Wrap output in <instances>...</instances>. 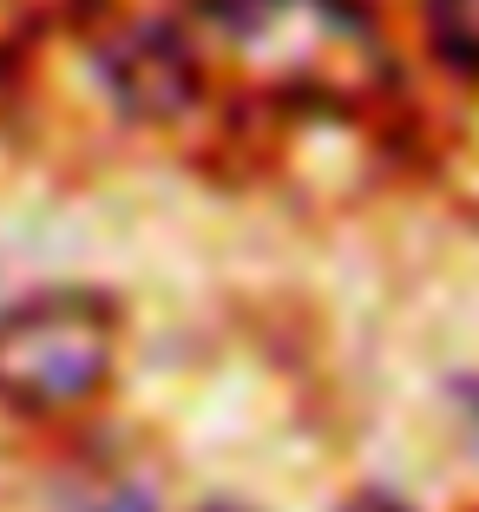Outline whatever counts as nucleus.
I'll use <instances>...</instances> for the list:
<instances>
[{"label": "nucleus", "mask_w": 479, "mask_h": 512, "mask_svg": "<svg viewBox=\"0 0 479 512\" xmlns=\"http://www.w3.org/2000/svg\"><path fill=\"white\" fill-rule=\"evenodd\" d=\"M119 309L99 289H33L0 309V407L73 414L112 381Z\"/></svg>", "instance_id": "1"}, {"label": "nucleus", "mask_w": 479, "mask_h": 512, "mask_svg": "<svg viewBox=\"0 0 479 512\" xmlns=\"http://www.w3.org/2000/svg\"><path fill=\"white\" fill-rule=\"evenodd\" d=\"M210 14L243 60L296 92L368 86L388 60L355 0H210Z\"/></svg>", "instance_id": "2"}, {"label": "nucleus", "mask_w": 479, "mask_h": 512, "mask_svg": "<svg viewBox=\"0 0 479 512\" xmlns=\"http://www.w3.org/2000/svg\"><path fill=\"white\" fill-rule=\"evenodd\" d=\"M105 73H112V92H119L132 112H145V119H171V112H184L197 99L191 46H184L178 33H165V27L125 33L119 53L105 60Z\"/></svg>", "instance_id": "3"}, {"label": "nucleus", "mask_w": 479, "mask_h": 512, "mask_svg": "<svg viewBox=\"0 0 479 512\" xmlns=\"http://www.w3.org/2000/svg\"><path fill=\"white\" fill-rule=\"evenodd\" d=\"M420 20H427V46L440 53V66L479 79V0H420Z\"/></svg>", "instance_id": "4"}, {"label": "nucleus", "mask_w": 479, "mask_h": 512, "mask_svg": "<svg viewBox=\"0 0 479 512\" xmlns=\"http://www.w3.org/2000/svg\"><path fill=\"white\" fill-rule=\"evenodd\" d=\"M348 512H401V506H394V499H381V493H368V499H355Z\"/></svg>", "instance_id": "5"}, {"label": "nucleus", "mask_w": 479, "mask_h": 512, "mask_svg": "<svg viewBox=\"0 0 479 512\" xmlns=\"http://www.w3.org/2000/svg\"><path fill=\"white\" fill-rule=\"evenodd\" d=\"M204 512H243V506H230V499H217V506H204Z\"/></svg>", "instance_id": "6"}]
</instances>
